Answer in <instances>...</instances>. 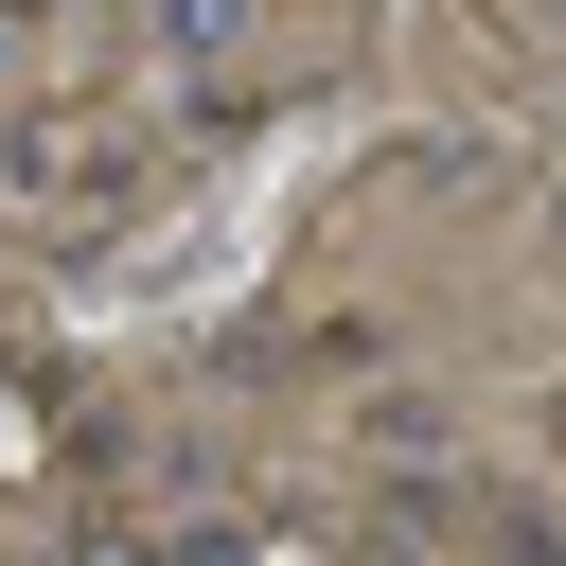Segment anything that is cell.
Wrapping results in <instances>:
<instances>
[{
  "label": "cell",
  "instance_id": "obj_2",
  "mask_svg": "<svg viewBox=\"0 0 566 566\" xmlns=\"http://www.w3.org/2000/svg\"><path fill=\"white\" fill-rule=\"evenodd\" d=\"M548 35H566V0H548Z\"/></svg>",
  "mask_w": 566,
  "mask_h": 566
},
{
  "label": "cell",
  "instance_id": "obj_1",
  "mask_svg": "<svg viewBox=\"0 0 566 566\" xmlns=\"http://www.w3.org/2000/svg\"><path fill=\"white\" fill-rule=\"evenodd\" d=\"M230 35H248V0H159V53L177 71H230Z\"/></svg>",
  "mask_w": 566,
  "mask_h": 566
}]
</instances>
